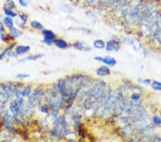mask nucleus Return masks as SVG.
I'll use <instances>...</instances> for the list:
<instances>
[{"mask_svg":"<svg viewBox=\"0 0 161 142\" xmlns=\"http://www.w3.org/2000/svg\"><path fill=\"white\" fill-rule=\"evenodd\" d=\"M69 1H70V2H73V1H74V0H69Z\"/></svg>","mask_w":161,"mask_h":142,"instance_id":"nucleus-33","label":"nucleus"},{"mask_svg":"<svg viewBox=\"0 0 161 142\" xmlns=\"http://www.w3.org/2000/svg\"><path fill=\"white\" fill-rule=\"evenodd\" d=\"M9 30V35H11L12 36H13L14 38H18L19 37L22 35L23 33L21 30H19V29L16 28H12Z\"/></svg>","mask_w":161,"mask_h":142,"instance_id":"nucleus-11","label":"nucleus"},{"mask_svg":"<svg viewBox=\"0 0 161 142\" xmlns=\"http://www.w3.org/2000/svg\"><path fill=\"white\" fill-rule=\"evenodd\" d=\"M17 9L16 4L14 3L13 0H5L3 5V9L6 10V9H10V10H13V9Z\"/></svg>","mask_w":161,"mask_h":142,"instance_id":"nucleus-8","label":"nucleus"},{"mask_svg":"<svg viewBox=\"0 0 161 142\" xmlns=\"http://www.w3.org/2000/svg\"><path fill=\"white\" fill-rule=\"evenodd\" d=\"M31 48L30 46H26V45H17L14 49L15 53L17 54V55H24V54L27 53L30 51Z\"/></svg>","mask_w":161,"mask_h":142,"instance_id":"nucleus-5","label":"nucleus"},{"mask_svg":"<svg viewBox=\"0 0 161 142\" xmlns=\"http://www.w3.org/2000/svg\"><path fill=\"white\" fill-rule=\"evenodd\" d=\"M96 74L100 77H106L111 74V71L106 65H102L96 70Z\"/></svg>","mask_w":161,"mask_h":142,"instance_id":"nucleus-3","label":"nucleus"},{"mask_svg":"<svg viewBox=\"0 0 161 142\" xmlns=\"http://www.w3.org/2000/svg\"><path fill=\"white\" fill-rule=\"evenodd\" d=\"M44 56L43 54H37V55H29L27 57L23 58L22 60H20V62L22 60L24 61H35L37 60L40 58H42Z\"/></svg>","mask_w":161,"mask_h":142,"instance_id":"nucleus-12","label":"nucleus"},{"mask_svg":"<svg viewBox=\"0 0 161 142\" xmlns=\"http://www.w3.org/2000/svg\"><path fill=\"white\" fill-rule=\"evenodd\" d=\"M4 12L6 16L10 17V18H16V17L18 15L17 13H16V12H14L12 10H10V9H6V10H4Z\"/></svg>","mask_w":161,"mask_h":142,"instance_id":"nucleus-19","label":"nucleus"},{"mask_svg":"<svg viewBox=\"0 0 161 142\" xmlns=\"http://www.w3.org/2000/svg\"><path fill=\"white\" fill-rule=\"evenodd\" d=\"M17 14L19 17V18H20V20L22 22V23L25 24L27 23V20H28V16L27 15L26 13H24V12L22 11H19Z\"/></svg>","mask_w":161,"mask_h":142,"instance_id":"nucleus-14","label":"nucleus"},{"mask_svg":"<svg viewBox=\"0 0 161 142\" xmlns=\"http://www.w3.org/2000/svg\"><path fill=\"white\" fill-rule=\"evenodd\" d=\"M31 88L30 86H27L22 91V97H29L31 95Z\"/></svg>","mask_w":161,"mask_h":142,"instance_id":"nucleus-16","label":"nucleus"},{"mask_svg":"<svg viewBox=\"0 0 161 142\" xmlns=\"http://www.w3.org/2000/svg\"><path fill=\"white\" fill-rule=\"evenodd\" d=\"M2 22H3V24L8 29H10L14 27V20L12 18H10V17L6 16L5 18H4L3 19H2Z\"/></svg>","mask_w":161,"mask_h":142,"instance_id":"nucleus-9","label":"nucleus"},{"mask_svg":"<svg viewBox=\"0 0 161 142\" xmlns=\"http://www.w3.org/2000/svg\"><path fill=\"white\" fill-rule=\"evenodd\" d=\"M16 77L18 78V79H26V78H27L30 77V75L27 74V73H18L17 75H16Z\"/></svg>","mask_w":161,"mask_h":142,"instance_id":"nucleus-23","label":"nucleus"},{"mask_svg":"<svg viewBox=\"0 0 161 142\" xmlns=\"http://www.w3.org/2000/svg\"><path fill=\"white\" fill-rule=\"evenodd\" d=\"M42 42L43 43H45V45H51L53 43V40H49V39H46V38H44Z\"/></svg>","mask_w":161,"mask_h":142,"instance_id":"nucleus-27","label":"nucleus"},{"mask_svg":"<svg viewBox=\"0 0 161 142\" xmlns=\"http://www.w3.org/2000/svg\"><path fill=\"white\" fill-rule=\"evenodd\" d=\"M152 88L155 90H158V91H161V83L158 81H153V83L151 84Z\"/></svg>","mask_w":161,"mask_h":142,"instance_id":"nucleus-20","label":"nucleus"},{"mask_svg":"<svg viewBox=\"0 0 161 142\" xmlns=\"http://www.w3.org/2000/svg\"><path fill=\"white\" fill-rule=\"evenodd\" d=\"M15 23L17 24L18 27H19V28H24V24L21 20H17H17H15Z\"/></svg>","mask_w":161,"mask_h":142,"instance_id":"nucleus-29","label":"nucleus"},{"mask_svg":"<svg viewBox=\"0 0 161 142\" xmlns=\"http://www.w3.org/2000/svg\"><path fill=\"white\" fill-rule=\"evenodd\" d=\"M30 26L32 28L35 29V30H40L42 31L45 30V27L42 24H41L40 22L36 21V20H32L30 23Z\"/></svg>","mask_w":161,"mask_h":142,"instance_id":"nucleus-10","label":"nucleus"},{"mask_svg":"<svg viewBox=\"0 0 161 142\" xmlns=\"http://www.w3.org/2000/svg\"><path fill=\"white\" fill-rule=\"evenodd\" d=\"M135 2H137L138 3H140V2H143V0H135Z\"/></svg>","mask_w":161,"mask_h":142,"instance_id":"nucleus-32","label":"nucleus"},{"mask_svg":"<svg viewBox=\"0 0 161 142\" xmlns=\"http://www.w3.org/2000/svg\"><path fill=\"white\" fill-rule=\"evenodd\" d=\"M72 47L78 50L81 51H90L91 50V48L89 47L87 44L82 43V42H76L72 44Z\"/></svg>","mask_w":161,"mask_h":142,"instance_id":"nucleus-6","label":"nucleus"},{"mask_svg":"<svg viewBox=\"0 0 161 142\" xmlns=\"http://www.w3.org/2000/svg\"><path fill=\"white\" fill-rule=\"evenodd\" d=\"M132 99H140V95L138 94H132Z\"/></svg>","mask_w":161,"mask_h":142,"instance_id":"nucleus-30","label":"nucleus"},{"mask_svg":"<svg viewBox=\"0 0 161 142\" xmlns=\"http://www.w3.org/2000/svg\"><path fill=\"white\" fill-rule=\"evenodd\" d=\"M141 104H142V101H141L140 99H133L130 102V107L131 108L140 107Z\"/></svg>","mask_w":161,"mask_h":142,"instance_id":"nucleus-15","label":"nucleus"},{"mask_svg":"<svg viewBox=\"0 0 161 142\" xmlns=\"http://www.w3.org/2000/svg\"><path fill=\"white\" fill-rule=\"evenodd\" d=\"M40 111L43 114H48L49 113V106L47 104H42L40 106Z\"/></svg>","mask_w":161,"mask_h":142,"instance_id":"nucleus-22","label":"nucleus"},{"mask_svg":"<svg viewBox=\"0 0 161 142\" xmlns=\"http://www.w3.org/2000/svg\"><path fill=\"white\" fill-rule=\"evenodd\" d=\"M113 0H100V4L107 7H111Z\"/></svg>","mask_w":161,"mask_h":142,"instance_id":"nucleus-21","label":"nucleus"},{"mask_svg":"<svg viewBox=\"0 0 161 142\" xmlns=\"http://www.w3.org/2000/svg\"><path fill=\"white\" fill-rule=\"evenodd\" d=\"M7 35V33L6 30H5V29H4V28L0 29V38H1L2 40L3 38H5V36Z\"/></svg>","mask_w":161,"mask_h":142,"instance_id":"nucleus-25","label":"nucleus"},{"mask_svg":"<svg viewBox=\"0 0 161 142\" xmlns=\"http://www.w3.org/2000/svg\"><path fill=\"white\" fill-rule=\"evenodd\" d=\"M120 48V44L116 40H110L106 43L105 49L107 52H113V51H118Z\"/></svg>","mask_w":161,"mask_h":142,"instance_id":"nucleus-2","label":"nucleus"},{"mask_svg":"<svg viewBox=\"0 0 161 142\" xmlns=\"http://www.w3.org/2000/svg\"><path fill=\"white\" fill-rule=\"evenodd\" d=\"M42 33L44 38L49 39V40L54 41L56 39V38H57V36L54 33V32L50 30H45H45L42 31Z\"/></svg>","mask_w":161,"mask_h":142,"instance_id":"nucleus-7","label":"nucleus"},{"mask_svg":"<svg viewBox=\"0 0 161 142\" xmlns=\"http://www.w3.org/2000/svg\"><path fill=\"white\" fill-rule=\"evenodd\" d=\"M61 11L66 12L67 14H72L73 12V9L71 7H70L69 5H62L61 7Z\"/></svg>","mask_w":161,"mask_h":142,"instance_id":"nucleus-17","label":"nucleus"},{"mask_svg":"<svg viewBox=\"0 0 161 142\" xmlns=\"http://www.w3.org/2000/svg\"><path fill=\"white\" fill-rule=\"evenodd\" d=\"M93 46H94V48H95L96 49L102 50V49H104L105 48L106 43L102 40H95L93 42Z\"/></svg>","mask_w":161,"mask_h":142,"instance_id":"nucleus-13","label":"nucleus"},{"mask_svg":"<svg viewBox=\"0 0 161 142\" xmlns=\"http://www.w3.org/2000/svg\"><path fill=\"white\" fill-rule=\"evenodd\" d=\"M95 60L99 62L103 63L105 64L110 66V67H114L117 64V61L113 58L110 57V56H106V57H100V56H96L95 57Z\"/></svg>","mask_w":161,"mask_h":142,"instance_id":"nucleus-1","label":"nucleus"},{"mask_svg":"<svg viewBox=\"0 0 161 142\" xmlns=\"http://www.w3.org/2000/svg\"><path fill=\"white\" fill-rule=\"evenodd\" d=\"M18 2L19 5L23 7H27L28 6V2H27V0H18Z\"/></svg>","mask_w":161,"mask_h":142,"instance_id":"nucleus-26","label":"nucleus"},{"mask_svg":"<svg viewBox=\"0 0 161 142\" xmlns=\"http://www.w3.org/2000/svg\"><path fill=\"white\" fill-rule=\"evenodd\" d=\"M4 28V24L2 23L1 21H0V29H2V28Z\"/></svg>","mask_w":161,"mask_h":142,"instance_id":"nucleus-31","label":"nucleus"},{"mask_svg":"<svg viewBox=\"0 0 161 142\" xmlns=\"http://www.w3.org/2000/svg\"><path fill=\"white\" fill-rule=\"evenodd\" d=\"M153 122L155 125H160L161 124V119L159 116H154L153 118Z\"/></svg>","mask_w":161,"mask_h":142,"instance_id":"nucleus-24","label":"nucleus"},{"mask_svg":"<svg viewBox=\"0 0 161 142\" xmlns=\"http://www.w3.org/2000/svg\"><path fill=\"white\" fill-rule=\"evenodd\" d=\"M139 82L141 83H143L145 85H150V79H144V80H139Z\"/></svg>","mask_w":161,"mask_h":142,"instance_id":"nucleus-28","label":"nucleus"},{"mask_svg":"<svg viewBox=\"0 0 161 142\" xmlns=\"http://www.w3.org/2000/svg\"><path fill=\"white\" fill-rule=\"evenodd\" d=\"M85 2L90 7H95L100 4V0H85Z\"/></svg>","mask_w":161,"mask_h":142,"instance_id":"nucleus-18","label":"nucleus"},{"mask_svg":"<svg viewBox=\"0 0 161 142\" xmlns=\"http://www.w3.org/2000/svg\"><path fill=\"white\" fill-rule=\"evenodd\" d=\"M53 44L57 48L60 49H62V50H65V49H67L68 47H69V44L67 43V42L65 40H63V39H60V38H56L55 40L53 41Z\"/></svg>","mask_w":161,"mask_h":142,"instance_id":"nucleus-4","label":"nucleus"}]
</instances>
